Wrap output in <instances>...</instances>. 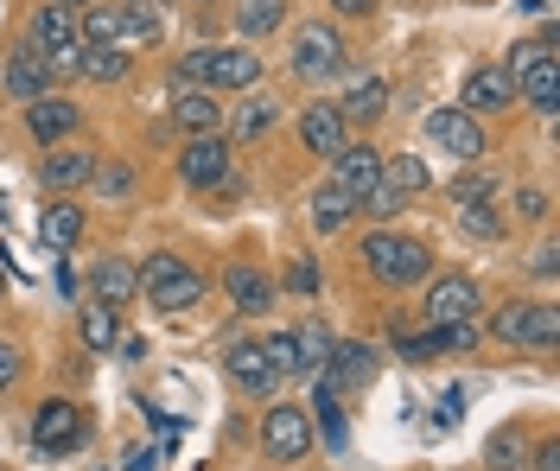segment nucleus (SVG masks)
I'll return each mask as SVG.
<instances>
[{"label": "nucleus", "instance_id": "de8ad7c7", "mask_svg": "<svg viewBox=\"0 0 560 471\" xmlns=\"http://www.w3.org/2000/svg\"><path fill=\"white\" fill-rule=\"evenodd\" d=\"M331 13H338V20H370L376 0H331Z\"/></svg>", "mask_w": 560, "mask_h": 471}, {"label": "nucleus", "instance_id": "9b49d317", "mask_svg": "<svg viewBox=\"0 0 560 471\" xmlns=\"http://www.w3.org/2000/svg\"><path fill=\"white\" fill-rule=\"evenodd\" d=\"M376 369H383V351L370 344V338H338L331 344V357H325V382L338 389V396H370V382H376Z\"/></svg>", "mask_w": 560, "mask_h": 471}, {"label": "nucleus", "instance_id": "a211bd4d", "mask_svg": "<svg viewBox=\"0 0 560 471\" xmlns=\"http://www.w3.org/2000/svg\"><path fill=\"white\" fill-rule=\"evenodd\" d=\"M255 83H261V51L255 45H210L205 90L230 96V90H255Z\"/></svg>", "mask_w": 560, "mask_h": 471}, {"label": "nucleus", "instance_id": "6e6552de", "mask_svg": "<svg viewBox=\"0 0 560 471\" xmlns=\"http://www.w3.org/2000/svg\"><path fill=\"white\" fill-rule=\"evenodd\" d=\"M261 452L275 466H300L313 452V414L300 401H268V414H261Z\"/></svg>", "mask_w": 560, "mask_h": 471}, {"label": "nucleus", "instance_id": "7c9ffc66", "mask_svg": "<svg viewBox=\"0 0 560 471\" xmlns=\"http://www.w3.org/2000/svg\"><path fill=\"white\" fill-rule=\"evenodd\" d=\"M90 191H96L103 204H135L140 173L128 166V160H96V173H90Z\"/></svg>", "mask_w": 560, "mask_h": 471}, {"label": "nucleus", "instance_id": "a19ab883", "mask_svg": "<svg viewBox=\"0 0 560 471\" xmlns=\"http://www.w3.org/2000/svg\"><path fill=\"white\" fill-rule=\"evenodd\" d=\"M408 204H415V198H401V191H395V185H376V191H370V198H357V217H370V223H395L401 217V211H408Z\"/></svg>", "mask_w": 560, "mask_h": 471}, {"label": "nucleus", "instance_id": "f257e3e1", "mask_svg": "<svg viewBox=\"0 0 560 471\" xmlns=\"http://www.w3.org/2000/svg\"><path fill=\"white\" fill-rule=\"evenodd\" d=\"M363 268H370V281L388 293H415L427 274H433V249L420 243V236H401V229H388L376 223L370 236H363Z\"/></svg>", "mask_w": 560, "mask_h": 471}, {"label": "nucleus", "instance_id": "37998d69", "mask_svg": "<svg viewBox=\"0 0 560 471\" xmlns=\"http://www.w3.org/2000/svg\"><path fill=\"white\" fill-rule=\"evenodd\" d=\"M261 357L275 363L287 382H293V376H306V363H300V344H293V331H268V338H261Z\"/></svg>", "mask_w": 560, "mask_h": 471}, {"label": "nucleus", "instance_id": "9d476101", "mask_svg": "<svg viewBox=\"0 0 560 471\" xmlns=\"http://www.w3.org/2000/svg\"><path fill=\"white\" fill-rule=\"evenodd\" d=\"M485 313V293L471 274H427V293H420V319L427 326H458V319H478Z\"/></svg>", "mask_w": 560, "mask_h": 471}, {"label": "nucleus", "instance_id": "3c124183", "mask_svg": "<svg viewBox=\"0 0 560 471\" xmlns=\"http://www.w3.org/2000/svg\"><path fill=\"white\" fill-rule=\"evenodd\" d=\"M210 7H217V0H198V13H210Z\"/></svg>", "mask_w": 560, "mask_h": 471}, {"label": "nucleus", "instance_id": "72a5a7b5", "mask_svg": "<svg viewBox=\"0 0 560 471\" xmlns=\"http://www.w3.org/2000/svg\"><path fill=\"white\" fill-rule=\"evenodd\" d=\"M280 26H287V0H243V7H236V33H243V45L280 33Z\"/></svg>", "mask_w": 560, "mask_h": 471}, {"label": "nucleus", "instance_id": "cd10ccee", "mask_svg": "<svg viewBox=\"0 0 560 471\" xmlns=\"http://www.w3.org/2000/svg\"><path fill=\"white\" fill-rule=\"evenodd\" d=\"M306 211H313V229H318V236H338V229H350V223H357V198L325 179V185L313 191V204H306Z\"/></svg>", "mask_w": 560, "mask_h": 471}, {"label": "nucleus", "instance_id": "473e14b6", "mask_svg": "<svg viewBox=\"0 0 560 471\" xmlns=\"http://www.w3.org/2000/svg\"><path fill=\"white\" fill-rule=\"evenodd\" d=\"M275 121H280V103L255 96V103H243V109L230 115V134H223V141H230V146H248V141H261Z\"/></svg>", "mask_w": 560, "mask_h": 471}, {"label": "nucleus", "instance_id": "423d86ee", "mask_svg": "<svg viewBox=\"0 0 560 471\" xmlns=\"http://www.w3.org/2000/svg\"><path fill=\"white\" fill-rule=\"evenodd\" d=\"M178 179H185V191H198V198L223 191V185L236 179V146L223 141V134H185V146H178Z\"/></svg>", "mask_w": 560, "mask_h": 471}, {"label": "nucleus", "instance_id": "4468645a", "mask_svg": "<svg viewBox=\"0 0 560 471\" xmlns=\"http://www.w3.org/2000/svg\"><path fill=\"white\" fill-rule=\"evenodd\" d=\"M96 160H103L96 146H77V141L45 146V160H38V185H45V191H58V198H70V191H83V185H90Z\"/></svg>", "mask_w": 560, "mask_h": 471}, {"label": "nucleus", "instance_id": "0eeeda50", "mask_svg": "<svg viewBox=\"0 0 560 471\" xmlns=\"http://www.w3.org/2000/svg\"><path fill=\"white\" fill-rule=\"evenodd\" d=\"M427 141L440 153H453L458 166H478L490 153V128L478 115H465L458 103H440V109H427Z\"/></svg>", "mask_w": 560, "mask_h": 471}, {"label": "nucleus", "instance_id": "dca6fc26", "mask_svg": "<svg viewBox=\"0 0 560 471\" xmlns=\"http://www.w3.org/2000/svg\"><path fill=\"white\" fill-rule=\"evenodd\" d=\"M223 293H230V313H236V319H261V313L275 306L280 287L261 261H230V268H223Z\"/></svg>", "mask_w": 560, "mask_h": 471}, {"label": "nucleus", "instance_id": "5701e85b", "mask_svg": "<svg viewBox=\"0 0 560 471\" xmlns=\"http://www.w3.org/2000/svg\"><path fill=\"white\" fill-rule=\"evenodd\" d=\"M77 338H83L90 357H108V351L121 344V313L103 306V299H83V306H77Z\"/></svg>", "mask_w": 560, "mask_h": 471}, {"label": "nucleus", "instance_id": "f03ea898", "mask_svg": "<svg viewBox=\"0 0 560 471\" xmlns=\"http://www.w3.org/2000/svg\"><path fill=\"white\" fill-rule=\"evenodd\" d=\"M490 338L510 344V351H535V357H548V351L560 344V306L555 299H510V306L490 313Z\"/></svg>", "mask_w": 560, "mask_h": 471}, {"label": "nucleus", "instance_id": "58836bf2", "mask_svg": "<svg viewBox=\"0 0 560 471\" xmlns=\"http://www.w3.org/2000/svg\"><path fill=\"white\" fill-rule=\"evenodd\" d=\"M458 229L471 236V243H497L510 217H503V204H458Z\"/></svg>", "mask_w": 560, "mask_h": 471}, {"label": "nucleus", "instance_id": "4c0bfd02", "mask_svg": "<svg viewBox=\"0 0 560 471\" xmlns=\"http://www.w3.org/2000/svg\"><path fill=\"white\" fill-rule=\"evenodd\" d=\"M293 344H300V363H306V376H318L338 338H331V326H325V319H306V326H293Z\"/></svg>", "mask_w": 560, "mask_h": 471}, {"label": "nucleus", "instance_id": "f8f14e48", "mask_svg": "<svg viewBox=\"0 0 560 471\" xmlns=\"http://www.w3.org/2000/svg\"><path fill=\"white\" fill-rule=\"evenodd\" d=\"M0 90H7V103H20V109H26V103H38V96H51V90H58V76H51V64L38 58V45L20 38V45L7 51V64H0Z\"/></svg>", "mask_w": 560, "mask_h": 471}, {"label": "nucleus", "instance_id": "ddd939ff", "mask_svg": "<svg viewBox=\"0 0 560 471\" xmlns=\"http://www.w3.org/2000/svg\"><path fill=\"white\" fill-rule=\"evenodd\" d=\"M223 376H230V389H236L243 401H275V396H280V382H287L275 363L261 357V338H255V344H230V357H223Z\"/></svg>", "mask_w": 560, "mask_h": 471}, {"label": "nucleus", "instance_id": "20e7f679", "mask_svg": "<svg viewBox=\"0 0 560 471\" xmlns=\"http://www.w3.org/2000/svg\"><path fill=\"white\" fill-rule=\"evenodd\" d=\"M287 64H293L300 83H331V76L350 71V38L338 33L331 20H306V26H293Z\"/></svg>", "mask_w": 560, "mask_h": 471}, {"label": "nucleus", "instance_id": "6ab92c4d", "mask_svg": "<svg viewBox=\"0 0 560 471\" xmlns=\"http://www.w3.org/2000/svg\"><path fill=\"white\" fill-rule=\"evenodd\" d=\"M83 128V109L70 103L65 90H51V96H38V103H26V134H33L38 146H58V141H70Z\"/></svg>", "mask_w": 560, "mask_h": 471}, {"label": "nucleus", "instance_id": "a18cd8bd", "mask_svg": "<svg viewBox=\"0 0 560 471\" xmlns=\"http://www.w3.org/2000/svg\"><path fill=\"white\" fill-rule=\"evenodd\" d=\"M20 369H26L20 344H0V389H13V382H20Z\"/></svg>", "mask_w": 560, "mask_h": 471}, {"label": "nucleus", "instance_id": "393cba45", "mask_svg": "<svg viewBox=\"0 0 560 471\" xmlns=\"http://www.w3.org/2000/svg\"><path fill=\"white\" fill-rule=\"evenodd\" d=\"M516 103H528L541 121H555V109H560V58H548V64H535V71L516 76Z\"/></svg>", "mask_w": 560, "mask_h": 471}, {"label": "nucleus", "instance_id": "c9c22d12", "mask_svg": "<svg viewBox=\"0 0 560 471\" xmlns=\"http://www.w3.org/2000/svg\"><path fill=\"white\" fill-rule=\"evenodd\" d=\"M383 179L401 191V198H420L427 185H433V173H427V160L420 153H383Z\"/></svg>", "mask_w": 560, "mask_h": 471}, {"label": "nucleus", "instance_id": "f3484780", "mask_svg": "<svg viewBox=\"0 0 560 471\" xmlns=\"http://www.w3.org/2000/svg\"><path fill=\"white\" fill-rule=\"evenodd\" d=\"M458 109L465 115H503L516 109V83H510V71L503 64H478V71H465V90H458Z\"/></svg>", "mask_w": 560, "mask_h": 471}, {"label": "nucleus", "instance_id": "a878e982", "mask_svg": "<svg viewBox=\"0 0 560 471\" xmlns=\"http://www.w3.org/2000/svg\"><path fill=\"white\" fill-rule=\"evenodd\" d=\"M77 76L83 83H128L135 76V51L128 45H83V64H77Z\"/></svg>", "mask_w": 560, "mask_h": 471}, {"label": "nucleus", "instance_id": "bb28decb", "mask_svg": "<svg viewBox=\"0 0 560 471\" xmlns=\"http://www.w3.org/2000/svg\"><path fill=\"white\" fill-rule=\"evenodd\" d=\"M503 191H510L503 173H490L485 160H478V166H458V179L446 185V198H453V204H503Z\"/></svg>", "mask_w": 560, "mask_h": 471}, {"label": "nucleus", "instance_id": "2eb2a0df", "mask_svg": "<svg viewBox=\"0 0 560 471\" xmlns=\"http://www.w3.org/2000/svg\"><path fill=\"white\" fill-rule=\"evenodd\" d=\"M325 166H331V185H338V191L370 198V191L383 185V146H376V141H345Z\"/></svg>", "mask_w": 560, "mask_h": 471}, {"label": "nucleus", "instance_id": "c03bdc74", "mask_svg": "<svg viewBox=\"0 0 560 471\" xmlns=\"http://www.w3.org/2000/svg\"><path fill=\"white\" fill-rule=\"evenodd\" d=\"M523 268H528V281H541V287H548V281L560 274V243H535Z\"/></svg>", "mask_w": 560, "mask_h": 471}, {"label": "nucleus", "instance_id": "ea45409f", "mask_svg": "<svg viewBox=\"0 0 560 471\" xmlns=\"http://www.w3.org/2000/svg\"><path fill=\"white\" fill-rule=\"evenodd\" d=\"M503 217H516V223H548V217H555V198H548V185H516V198L503 204Z\"/></svg>", "mask_w": 560, "mask_h": 471}, {"label": "nucleus", "instance_id": "b1692460", "mask_svg": "<svg viewBox=\"0 0 560 471\" xmlns=\"http://www.w3.org/2000/svg\"><path fill=\"white\" fill-rule=\"evenodd\" d=\"M338 115H345V128H376L388 115V83L383 76H357L350 96H338Z\"/></svg>", "mask_w": 560, "mask_h": 471}, {"label": "nucleus", "instance_id": "7ed1b4c3", "mask_svg": "<svg viewBox=\"0 0 560 471\" xmlns=\"http://www.w3.org/2000/svg\"><path fill=\"white\" fill-rule=\"evenodd\" d=\"M26 45H38V58L51 64V76H58V83H70V76H77V64H83L77 13H70V7H58V0H38L33 13H26Z\"/></svg>", "mask_w": 560, "mask_h": 471}, {"label": "nucleus", "instance_id": "aec40b11", "mask_svg": "<svg viewBox=\"0 0 560 471\" xmlns=\"http://www.w3.org/2000/svg\"><path fill=\"white\" fill-rule=\"evenodd\" d=\"M293 128H300V146H306V153H318V160H331V153L350 141V128H345V115H338V103H306Z\"/></svg>", "mask_w": 560, "mask_h": 471}, {"label": "nucleus", "instance_id": "09e8293b", "mask_svg": "<svg viewBox=\"0 0 560 471\" xmlns=\"http://www.w3.org/2000/svg\"><path fill=\"white\" fill-rule=\"evenodd\" d=\"M58 7H70V13H83V7H96V0H58Z\"/></svg>", "mask_w": 560, "mask_h": 471}, {"label": "nucleus", "instance_id": "8fccbe9b", "mask_svg": "<svg viewBox=\"0 0 560 471\" xmlns=\"http://www.w3.org/2000/svg\"><path fill=\"white\" fill-rule=\"evenodd\" d=\"M0 293H7V261H0Z\"/></svg>", "mask_w": 560, "mask_h": 471}, {"label": "nucleus", "instance_id": "2f4dec72", "mask_svg": "<svg viewBox=\"0 0 560 471\" xmlns=\"http://www.w3.org/2000/svg\"><path fill=\"white\" fill-rule=\"evenodd\" d=\"M523 466H528V434L516 421H503V427L485 439V471H523Z\"/></svg>", "mask_w": 560, "mask_h": 471}, {"label": "nucleus", "instance_id": "e433bc0d", "mask_svg": "<svg viewBox=\"0 0 560 471\" xmlns=\"http://www.w3.org/2000/svg\"><path fill=\"white\" fill-rule=\"evenodd\" d=\"M338 401H345V396L318 376V382H313V421H318V434H325V446H331V452L345 446V408H338Z\"/></svg>", "mask_w": 560, "mask_h": 471}, {"label": "nucleus", "instance_id": "4be33fe9", "mask_svg": "<svg viewBox=\"0 0 560 471\" xmlns=\"http://www.w3.org/2000/svg\"><path fill=\"white\" fill-rule=\"evenodd\" d=\"M223 109L230 103H217V90H178L173 128L178 134H223Z\"/></svg>", "mask_w": 560, "mask_h": 471}, {"label": "nucleus", "instance_id": "1a4fd4ad", "mask_svg": "<svg viewBox=\"0 0 560 471\" xmlns=\"http://www.w3.org/2000/svg\"><path fill=\"white\" fill-rule=\"evenodd\" d=\"M90 439V414L77 408L70 396H51V401H38V414H33V446L45 452V459H65V452H77Z\"/></svg>", "mask_w": 560, "mask_h": 471}, {"label": "nucleus", "instance_id": "c756f323", "mask_svg": "<svg viewBox=\"0 0 560 471\" xmlns=\"http://www.w3.org/2000/svg\"><path fill=\"white\" fill-rule=\"evenodd\" d=\"M77 236H83V204H70V198H58V204H45V217H38V243L65 255L70 243H77Z\"/></svg>", "mask_w": 560, "mask_h": 471}, {"label": "nucleus", "instance_id": "f704fd0d", "mask_svg": "<svg viewBox=\"0 0 560 471\" xmlns=\"http://www.w3.org/2000/svg\"><path fill=\"white\" fill-rule=\"evenodd\" d=\"M77 38H83V45H115V38H121V0L83 7V13H77Z\"/></svg>", "mask_w": 560, "mask_h": 471}, {"label": "nucleus", "instance_id": "79ce46f5", "mask_svg": "<svg viewBox=\"0 0 560 471\" xmlns=\"http://www.w3.org/2000/svg\"><path fill=\"white\" fill-rule=\"evenodd\" d=\"M280 287L293 293V299H318L325 274H318V261H313V255H293V261H287V274H280Z\"/></svg>", "mask_w": 560, "mask_h": 471}, {"label": "nucleus", "instance_id": "c85d7f7f", "mask_svg": "<svg viewBox=\"0 0 560 471\" xmlns=\"http://www.w3.org/2000/svg\"><path fill=\"white\" fill-rule=\"evenodd\" d=\"M160 38H166L160 0H121V38L115 45H160Z\"/></svg>", "mask_w": 560, "mask_h": 471}, {"label": "nucleus", "instance_id": "49530a36", "mask_svg": "<svg viewBox=\"0 0 560 471\" xmlns=\"http://www.w3.org/2000/svg\"><path fill=\"white\" fill-rule=\"evenodd\" d=\"M523 471H560V439H541L535 452H528V466Z\"/></svg>", "mask_w": 560, "mask_h": 471}, {"label": "nucleus", "instance_id": "39448f33", "mask_svg": "<svg viewBox=\"0 0 560 471\" xmlns=\"http://www.w3.org/2000/svg\"><path fill=\"white\" fill-rule=\"evenodd\" d=\"M135 274H140V299H147V306H160V313H185V306H198V299L210 293L205 274H198V268H185V261L166 255V249L147 255Z\"/></svg>", "mask_w": 560, "mask_h": 471}, {"label": "nucleus", "instance_id": "412c9836", "mask_svg": "<svg viewBox=\"0 0 560 471\" xmlns=\"http://www.w3.org/2000/svg\"><path fill=\"white\" fill-rule=\"evenodd\" d=\"M90 299H103V306H135L140 299V274H135V261L128 255H103L96 268H90Z\"/></svg>", "mask_w": 560, "mask_h": 471}]
</instances>
